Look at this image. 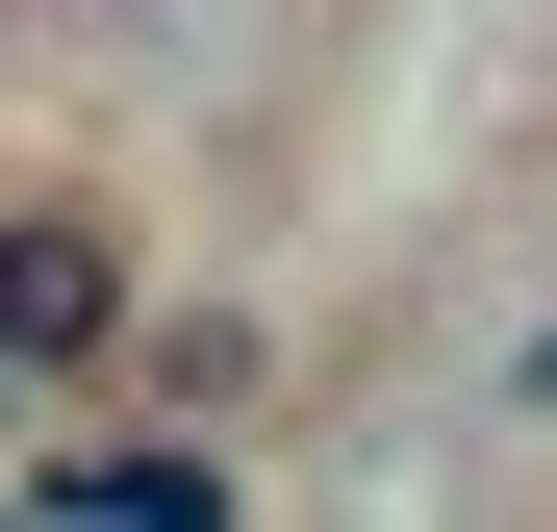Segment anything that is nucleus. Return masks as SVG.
Returning a JSON list of instances; mask_svg holds the SVG:
<instances>
[{
	"instance_id": "nucleus-1",
	"label": "nucleus",
	"mask_w": 557,
	"mask_h": 532,
	"mask_svg": "<svg viewBox=\"0 0 557 532\" xmlns=\"http://www.w3.org/2000/svg\"><path fill=\"white\" fill-rule=\"evenodd\" d=\"M127 228L102 203H0V355H26V381H102V355H127Z\"/></svg>"
},
{
	"instance_id": "nucleus-2",
	"label": "nucleus",
	"mask_w": 557,
	"mask_h": 532,
	"mask_svg": "<svg viewBox=\"0 0 557 532\" xmlns=\"http://www.w3.org/2000/svg\"><path fill=\"white\" fill-rule=\"evenodd\" d=\"M26 482H51V507H127V532H177V507H228V431H177V406H152V431H76V457H26Z\"/></svg>"
},
{
	"instance_id": "nucleus-3",
	"label": "nucleus",
	"mask_w": 557,
	"mask_h": 532,
	"mask_svg": "<svg viewBox=\"0 0 557 532\" xmlns=\"http://www.w3.org/2000/svg\"><path fill=\"white\" fill-rule=\"evenodd\" d=\"M102 381H152L177 431H228V406H253V330H228V305H127V355H102Z\"/></svg>"
},
{
	"instance_id": "nucleus-4",
	"label": "nucleus",
	"mask_w": 557,
	"mask_h": 532,
	"mask_svg": "<svg viewBox=\"0 0 557 532\" xmlns=\"http://www.w3.org/2000/svg\"><path fill=\"white\" fill-rule=\"evenodd\" d=\"M507 431H557V305H532V355H507Z\"/></svg>"
},
{
	"instance_id": "nucleus-5",
	"label": "nucleus",
	"mask_w": 557,
	"mask_h": 532,
	"mask_svg": "<svg viewBox=\"0 0 557 532\" xmlns=\"http://www.w3.org/2000/svg\"><path fill=\"white\" fill-rule=\"evenodd\" d=\"M26 406H51V381H26V355H0V482H26Z\"/></svg>"
}]
</instances>
